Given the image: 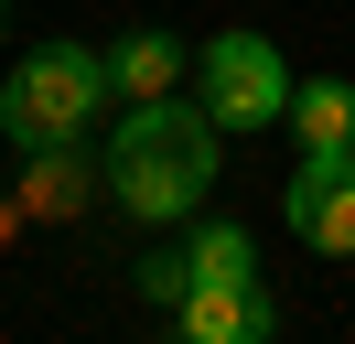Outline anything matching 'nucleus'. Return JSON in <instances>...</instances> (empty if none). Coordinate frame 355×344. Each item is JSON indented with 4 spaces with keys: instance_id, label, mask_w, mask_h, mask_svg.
Instances as JSON below:
<instances>
[{
    "instance_id": "1",
    "label": "nucleus",
    "mask_w": 355,
    "mask_h": 344,
    "mask_svg": "<svg viewBox=\"0 0 355 344\" xmlns=\"http://www.w3.org/2000/svg\"><path fill=\"white\" fill-rule=\"evenodd\" d=\"M216 140H226V129L205 119L194 97H140L130 119H119L108 194L140 215V226H173V215H194L205 183H216Z\"/></svg>"
},
{
    "instance_id": "2",
    "label": "nucleus",
    "mask_w": 355,
    "mask_h": 344,
    "mask_svg": "<svg viewBox=\"0 0 355 344\" xmlns=\"http://www.w3.org/2000/svg\"><path fill=\"white\" fill-rule=\"evenodd\" d=\"M108 97H119L108 54H87V43H33V54L11 64V86H0V129H11V150H54V140H87Z\"/></svg>"
},
{
    "instance_id": "3",
    "label": "nucleus",
    "mask_w": 355,
    "mask_h": 344,
    "mask_svg": "<svg viewBox=\"0 0 355 344\" xmlns=\"http://www.w3.org/2000/svg\"><path fill=\"white\" fill-rule=\"evenodd\" d=\"M205 119H216L226 140L291 119V64H280L269 33H216V43H205Z\"/></svg>"
},
{
    "instance_id": "4",
    "label": "nucleus",
    "mask_w": 355,
    "mask_h": 344,
    "mask_svg": "<svg viewBox=\"0 0 355 344\" xmlns=\"http://www.w3.org/2000/svg\"><path fill=\"white\" fill-rule=\"evenodd\" d=\"M280 215L302 248L355 258V150H302V172L280 183Z\"/></svg>"
},
{
    "instance_id": "5",
    "label": "nucleus",
    "mask_w": 355,
    "mask_h": 344,
    "mask_svg": "<svg viewBox=\"0 0 355 344\" xmlns=\"http://www.w3.org/2000/svg\"><path fill=\"white\" fill-rule=\"evenodd\" d=\"M173 322L194 344H269L280 334V301H269L259 280H194V291L173 301Z\"/></svg>"
},
{
    "instance_id": "6",
    "label": "nucleus",
    "mask_w": 355,
    "mask_h": 344,
    "mask_svg": "<svg viewBox=\"0 0 355 344\" xmlns=\"http://www.w3.org/2000/svg\"><path fill=\"white\" fill-rule=\"evenodd\" d=\"M22 205L33 215H87L97 205V194H108V162H87V150H76V140H54V150H22Z\"/></svg>"
},
{
    "instance_id": "7",
    "label": "nucleus",
    "mask_w": 355,
    "mask_h": 344,
    "mask_svg": "<svg viewBox=\"0 0 355 344\" xmlns=\"http://www.w3.org/2000/svg\"><path fill=\"white\" fill-rule=\"evenodd\" d=\"M183 64H194V54H183V33H162V22H140V33L108 43V86H119L130 108H140V97H173Z\"/></svg>"
},
{
    "instance_id": "8",
    "label": "nucleus",
    "mask_w": 355,
    "mask_h": 344,
    "mask_svg": "<svg viewBox=\"0 0 355 344\" xmlns=\"http://www.w3.org/2000/svg\"><path fill=\"white\" fill-rule=\"evenodd\" d=\"M291 140H302V150H355V86L345 76L291 86Z\"/></svg>"
},
{
    "instance_id": "9",
    "label": "nucleus",
    "mask_w": 355,
    "mask_h": 344,
    "mask_svg": "<svg viewBox=\"0 0 355 344\" xmlns=\"http://www.w3.org/2000/svg\"><path fill=\"white\" fill-rule=\"evenodd\" d=\"M194 280H259V248H248V226H194Z\"/></svg>"
},
{
    "instance_id": "10",
    "label": "nucleus",
    "mask_w": 355,
    "mask_h": 344,
    "mask_svg": "<svg viewBox=\"0 0 355 344\" xmlns=\"http://www.w3.org/2000/svg\"><path fill=\"white\" fill-rule=\"evenodd\" d=\"M140 291H151V301H183V291H194V258H140Z\"/></svg>"
},
{
    "instance_id": "11",
    "label": "nucleus",
    "mask_w": 355,
    "mask_h": 344,
    "mask_svg": "<svg viewBox=\"0 0 355 344\" xmlns=\"http://www.w3.org/2000/svg\"><path fill=\"white\" fill-rule=\"evenodd\" d=\"M0 22H11V11H0Z\"/></svg>"
}]
</instances>
